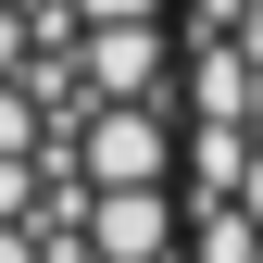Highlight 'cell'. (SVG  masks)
<instances>
[{
	"mask_svg": "<svg viewBox=\"0 0 263 263\" xmlns=\"http://www.w3.org/2000/svg\"><path fill=\"white\" fill-rule=\"evenodd\" d=\"M0 263H176V0H0Z\"/></svg>",
	"mask_w": 263,
	"mask_h": 263,
	"instance_id": "cell-1",
	"label": "cell"
},
{
	"mask_svg": "<svg viewBox=\"0 0 263 263\" xmlns=\"http://www.w3.org/2000/svg\"><path fill=\"white\" fill-rule=\"evenodd\" d=\"M176 263H263V0H176Z\"/></svg>",
	"mask_w": 263,
	"mask_h": 263,
	"instance_id": "cell-2",
	"label": "cell"
}]
</instances>
